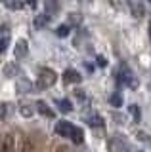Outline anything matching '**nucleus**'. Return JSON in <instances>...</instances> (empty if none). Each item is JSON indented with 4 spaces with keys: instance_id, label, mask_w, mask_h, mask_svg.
Instances as JSON below:
<instances>
[{
    "instance_id": "5",
    "label": "nucleus",
    "mask_w": 151,
    "mask_h": 152,
    "mask_svg": "<svg viewBox=\"0 0 151 152\" xmlns=\"http://www.w3.org/2000/svg\"><path fill=\"white\" fill-rule=\"evenodd\" d=\"M59 10H61V0H44V15L48 19L58 15Z\"/></svg>"
},
{
    "instance_id": "19",
    "label": "nucleus",
    "mask_w": 151,
    "mask_h": 152,
    "mask_svg": "<svg viewBox=\"0 0 151 152\" xmlns=\"http://www.w3.org/2000/svg\"><path fill=\"white\" fill-rule=\"evenodd\" d=\"M109 103H111V107H117V108L122 107V95H121L119 91H115V93L109 97Z\"/></svg>"
},
{
    "instance_id": "20",
    "label": "nucleus",
    "mask_w": 151,
    "mask_h": 152,
    "mask_svg": "<svg viewBox=\"0 0 151 152\" xmlns=\"http://www.w3.org/2000/svg\"><path fill=\"white\" fill-rule=\"evenodd\" d=\"M69 31H71V27L67 25V23H65V25H59L58 28H56V34H58L59 38H65L69 34Z\"/></svg>"
},
{
    "instance_id": "24",
    "label": "nucleus",
    "mask_w": 151,
    "mask_h": 152,
    "mask_svg": "<svg viewBox=\"0 0 151 152\" xmlns=\"http://www.w3.org/2000/svg\"><path fill=\"white\" fill-rule=\"evenodd\" d=\"M138 139H141V142H149V141H151V137H149V135H145V133H141V131H138Z\"/></svg>"
},
{
    "instance_id": "3",
    "label": "nucleus",
    "mask_w": 151,
    "mask_h": 152,
    "mask_svg": "<svg viewBox=\"0 0 151 152\" xmlns=\"http://www.w3.org/2000/svg\"><path fill=\"white\" fill-rule=\"evenodd\" d=\"M75 129H77V126L67 122V120H59V122H56V126H54V131L58 133L59 137H65V139H71Z\"/></svg>"
},
{
    "instance_id": "12",
    "label": "nucleus",
    "mask_w": 151,
    "mask_h": 152,
    "mask_svg": "<svg viewBox=\"0 0 151 152\" xmlns=\"http://www.w3.org/2000/svg\"><path fill=\"white\" fill-rule=\"evenodd\" d=\"M56 107H58L59 112H63V114L73 110V103H71L69 99H58V101H56Z\"/></svg>"
},
{
    "instance_id": "9",
    "label": "nucleus",
    "mask_w": 151,
    "mask_h": 152,
    "mask_svg": "<svg viewBox=\"0 0 151 152\" xmlns=\"http://www.w3.org/2000/svg\"><path fill=\"white\" fill-rule=\"evenodd\" d=\"M63 82L65 84H81L82 82V76L78 70H75V69H67L63 72Z\"/></svg>"
},
{
    "instance_id": "1",
    "label": "nucleus",
    "mask_w": 151,
    "mask_h": 152,
    "mask_svg": "<svg viewBox=\"0 0 151 152\" xmlns=\"http://www.w3.org/2000/svg\"><path fill=\"white\" fill-rule=\"evenodd\" d=\"M115 80H117L121 86H126V88H130V89H138V86H140L138 78H136V74L132 72V70H130L124 63H122L119 69L115 70Z\"/></svg>"
},
{
    "instance_id": "14",
    "label": "nucleus",
    "mask_w": 151,
    "mask_h": 152,
    "mask_svg": "<svg viewBox=\"0 0 151 152\" xmlns=\"http://www.w3.org/2000/svg\"><path fill=\"white\" fill-rule=\"evenodd\" d=\"M86 122H88V126H92V127H103V118L98 116V114H94V116H88Z\"/></svg>"
},
{
    "instance_id": "13",
    "label": "nucleus",
    "mask_w": 151,
    "mask_h": 152,
    "mask_svg": "<svg viewBox=\"0 0 151 152\" xmlns=\"http://www.w3.org/2000/svg\"><path fill=\"white\" fill-rule=\"evenodd\" d=\"M82 23V15L78 12H71L69 15H67V25L73 28V27H77V25H81Z\"/></svg>"
},
{
    "instance_id": "18",
    "label": "nucleus",
    "mask_w": 151,
    "mask_h": 152,
    "mask_svg": "<svg viewBox=\"0 0 151 152\" xmlns=\"http://www.w3.org/2000/svg\"><path fill=\"white\" fill-rule=\"evenodd\" d=\"M0 2H2L6 8H10V10H19V8H23V2H21V0H0Z\"/></svg>"
},
{
    "instance_id": "17",
    "label": "nucleus",
    "mask_w": 151,
    "mask_h": 152,
    "mask_svg": "<svg viewBox=\"0 0 151 152\" xmlns=\"http://www.w3.org/2000/svg\"><path fill=\"white\" fill-rule=\"evenodd\" d=\"M71 141H73L75 145H82V141H84V131H82L78 126H77V129H75L73 137H71Z\"/></svg>"
},
{
    "instance_id": "10",
    "label": "nucleus",
    "mask_w": 151,
    "mask_h": 152,
    "mask_svg": "<svg viewBox=\"0 0 151 152\" xmlns=\"http://www.w3.org/2000/svg\"><path fill=\"white\" fill-rule=\"evenodd\" d=\"M35 107H36V110H38L42 116H46V118H54L56 116V112L48 107V103H46V101H36Z\"/></svg>"
},
{
    "instance_id": "8",
    "label": "nucleus",
    "mask_w": 151,
    "mask_h": 152,
    "mask_svg": "<svg viewBox=\"0 0 151 152\" xmlns=\"http://www.w3.org/2000/svg\"><path fill=\"white\" fill-rule=\"evenodd\" d=\"M0 152H16V137L12 133L2 137V142H0Z\"/></svg>"
},
{
    "instance_id": "27",
    "label": "nucleus",
    "mask_w": 151,
    "mask_h": 152,
    "mask_svg": "<svg viewBox=\"0 0 151 152\" xmlns=\"http://www.w3.org/2000/svg\"><path fill=\"white\" fill-rule=\"evenodd\" d=\"M77 2H81V4H92L94 0H77Z\"/></svg>"
},
{
    "instance_id": "21",
    "label": "nucleus",
    "mask_w": 151,
    "mask_h": 152,
    "mask_svg": "<svg viewBox=\"0 0 151 152\" xmlns=\"http://www.w3.org/2000/svg\"><path fill=\"white\" fill-rule=\"evenodd\" d=\"M46 23H48V17L42 13V15H36L35 17V27L36 28H42V27H46Z\"/></svg>"
},
{
    "instance_id": "30",
    "label": "nucleus",
    "mask_w": 151,
    "mask_h": 152,
    "mask_svg": "<svg viewBox=\"0 0 151 152\" xmlns=\"http://www.w3.org/2000/svg\"><path fill=\"white\" fill-rule=\"evenodd\" d=\"M147 2H149V4H151V0H147Z\"/></svg>"
},
{
    "instance_id": "16",
    "label": "nucleus",
    "mask_w": 151,
    "mask_h": 152,
    "mask_svg": "<svg viewBox=\"0 0 151 152\" xmlns=\"http://www.w3.org/2000/svg\"><path fill=\"white\" fill-rule=\"evenodd\" d=\"M17 72H19V69H17V65H13V63H8L6 66H4V76H8V78L16 76Z\"/></svg>"
},
{
    "instance_id": "26",
    "label": "nucleus",
    "mask_w": 151,
    "mask_h": 152,
    "mask_svg": "<svg viewBox=\"0 0 151 152\" xmlns=\"http://www.w3.org/2000/svg\"><path fill=\"white\" fill-rule=\"evenodd\" d=\"M27 4H29L31 8H36V4H38V0H27Z\"/></svg>"
},
{
    "instance_id": "25",
    "label": "nucleus",
    "mask_w": 151,
    "mask_h": 152,
    "mask_svg": "<svg viewBox=\"0 0 151 152\" xmlns=\"http://www.w3.org/2000/svg\"><path fill=\"white\" fill-rule=\"evenodd\" d=\"M98 65H100V66H107V59H105V57H98Z\"/></svg>"
},
{
    "instance_id": "15",
    "label": "nucleus",
    "mask_w": 151,
    "mask_h": 152,
    "mask_svg": "<svg viewBox=\"0 0 151 152\" xmlns=\"http://www.w3.org/2000/svg\"><path fill=\"white\" fill-rule=\"evenodd\" d=\"M12 114V104L10 103H0V120H6Z\"/></svg>"
},
{
    "instance_id": "22",
    "label": "nucleus",
    "mask_w": 151,
    "mask_h": 152,
    "mask_svg": "<svg viewBox=\"0 0 151 152\" xmlns=\"http://www.w3.org/2000/svg\"><path fill=\"white\" fill-rule=\"evenodd\" d=\"M8 46H10V38H8V36L0 38V53H4V51L8 50Z\"/></svg>"
},
{
    "instance_id": "28",
    "label": "nucleus",
    "mask_w": 151,
    "mask_h": 152,
    "mask_svg": "<svg viewBox=\"0 0 151 152\" xmlns=\"http://www.w3.org/2000/svg\"><path fill=\"white\" fill-rule=\"evenodd\" d=\"M149 38H151V21H149Z\"/></svg>"
},
{
    "instance_id": "11",
    "label": "nucleus",
    "mask_w": 151,
    "mask_h": 152,
    "mask_svg": "<svg viewBox=\"0 0 151 152\" xmlns=\"http://www.w3.org/2000/svg\"><path fill=\"white\" fill-rule=\"evenodd\" d=\"M19 114L23 118H31L33 114H35V107H33L31 103H27V101H21L19 103Z\"/></svg>"
},
{
    "instance_id": "23",
    "label": "nucleus",
    "mask_w": 151,
    "mask_h": 152,
    "mask_svg": "<svg viewBox=\"0 0 151 152\" xmlns=\"http://www.w3.org/2000/svg\"><path fill=\"white\" fill-rule=\"evenodd\" d=\"M130 114H134V120L140 122V107L138 104H130Z\"/></svg>"
},
{
    "instance_id": "4",
    "label": "nucleus",
    "mask_w": 151,
    "mask_h": 152,
    "mask_svg": "<svg viewBox=\"0 0 151 152\" xmlns=\"http://www.w3.org/2000/svg\"><path fill=\"white\" fill-rule=\"evenodd\" d=\"M109 152H132V148L122 135H113L109 139Z\"/></svg>"
},
{
    "instance_id": "31",
    "label": "nucleus",
    "mask_w": 151,
    "mask_h": 152,
    "mask_svg": "<svg viewBox=\"0 0 151 152\" xmlns=\"http://www.w3.org/2000/svg\"><path fill=\"white\" fill-rule=\"evenodd\" d=\"M140 152H144V150H140Z\"/></svg>"
},
{
    "instance_id": "2",
    "label": "nucleus",
    "mask_w": 151,
    "mask_h": 152,
    "mask_svg": "<svg viewBox=\"0 0 151 152\" xmlns=\"http://www.w3.org/2000/svg\"><path fill=\"white\" fill-rule=\"evenodd\" d=\"M56 82H58L56 70L48 69V66H40L38 69V78H36V88L38 89H50Z\"/></svg>"
},
{
    "instance_id": "7",
    "label": "nucleus",
    "mask_w": 151,
    "mask_h": 152,
    "mask_svg": "<svg viewBox=\"0 0 151 152\" xmlns=\"http://www.w3.org/2000/svg\"><path fill=\"white\" fill-rule=\"evenodd\" d=\"M33 89H35V86H33V82L29 78H19L16 82V91L19 95H25V93H31Z\"/></svg>"
},
{
    "instance_id": "6",
    "label": "nucleus",
    "mask_w": 151,
    "mask_h": 152,
    "mask_svg": "<svg viewBox=\"0 0 151 152\" xmlns=\"http://www.w3.org/2000/svg\"><path fill=\"white\" fill-rule=\"evenodd\" d=\"M27 53H29V44L25 38H19L13 48V55H16V59H23V57H27Z\"/></svg>"
},
{
    "instance_id": "29",
    "label": "nucleus",
    "mask_w": 151,
    "mask_h": 152,
    "mask_svg": "<svg viewBox=\"0 0 151 152\" xmlns=\"http://www.w3.org/2000/svg\"><path fill=\"white\" fill-rule=\"evenodd\" d=\"M0 142H2V137H0Z\"/></svg>"
}]
</instances>
